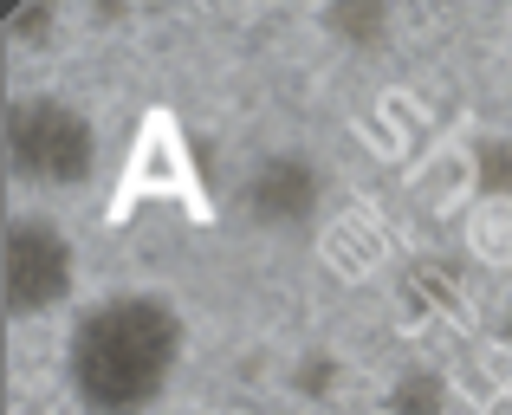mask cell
<instances>
[{
  "label": "cell",
  "mask_w": 512,
  "mask_h": 415,
  "mask_svg": "<svg viewBox=\"0 0 512 415\" xmlns=\"http://www.w3.org/2000/svg\"><path fill=\"white\" fill-rule=\"evenodd\" d=\"M188 318L156 286H117L78 305L65 331V390L85 415H150L182 377Z\"/></svg>",
  "instance_id": "1"
},
{
  "label": "cell",
  "mask_w": 512,
  "mask_h": 415,
  "mask_svg": "<svg viewBox=\"0 0 512 415\" xmlns=\"http://www.w3.org/2000/svg\"><path fill=\"white\" fill-rule=\"evenodd\" d=\"M78 292V247L46 208H13L0 227V299L13 325L65 312Z\"/></svg>",
  "instance_id": "3"
},
{
  "label": "cell",
  "mask_w": 512,
  "mask_h": 415,
  "mask_svg": "<svg viewBox=\"0 0 512 415\" xmlns=\"http://www.w3.org/2000/svg\"><path fill=\"white\" fill-rule=\"evenodd\" d=\"M325 26H331V33H350V39H383L389 33V13L383 7H331Z\"/></svg>",
  "instance_id": "5"
},
{
  "label": "cell",
  "mask_w": 512,
  "mask_h": 415,
  "mask_svg": "<svg viewBox=\"0 0 512 415\" xmlns=\"http://www.w3.org/2000/svg\"><path fill=\"white\" fill-rule=\"evenodd\" d=\"M318 202H325V176H318L299 150L266 156V163L247 176V189H240L247 221L266 227V234H299V227H312L318 221Z\"/></svg>",
  "instance_id": "4"
},
{
  "label": "cell",
  "mask_w": 512,
  "mask_h": 415,
  "mask_svg": "<svg viewBox=\"0 0 512 415\" xmlns=\"http://www.w3.org/2000/svg\"><path fill=\"white\" fill-rule=\"evenodd\" d=\"M0 150H7V176L33 195H72L104 163L91 111L59 91H20L0 117Z\"/></svg>",
  "instance_id": "2"
}]
</instances>
